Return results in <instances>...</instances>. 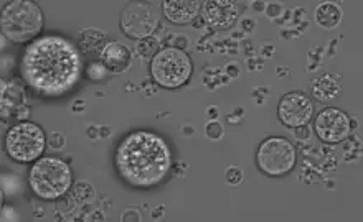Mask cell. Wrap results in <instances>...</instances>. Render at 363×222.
Wrapping results in <instances>:
<instances>
[{
    "instance_id": "6da1fadb",
    "label": "cell",
    "mask_w": 363,
    "mask_h": 222,
    "mask_svg": "<svg viewBox=\"0 0 363 222\" xmlns=\"http://www.w3.org/2000/svg\"><path fill=\"white\" fill-rule=\"evenodd\" d=\"M83 59L77 45L58 35L33 40L25 49L20 71L40 94L58 98L67 94L82 78Z\"/></svg>"
},
{
    "instance_id": "5b68a950",
    "label": "cell",
    "mask_w": 363,
    "mask_h": 222,
    "mask_svg": "<svg viewBox=\"0 0 363 222\" xmlns=\"http://www.w3.org/2000/svg\"><path fill=\"white\" fill-rule=\"evenodd\" d=\"M150 73L159 86L165 89H177L189 83L191 62L184 49L164 48L152 58Z\"/></svg>"
},
{
    "instance_id": "7a4b0ae2",
    "label": "cell",
    "mask_w": 363,
    "mask_h": 222,
    "mask_svg": "<svg viewBox=\"0 0 363 222\" xmlns=\"http://www.w3.org/2000/svg\"><path fill=\"white\" fill-rule=\"evenodd\" d=\"M114 161L124 181L138 188H149L167 178L172 168V153L159 135L138 130L123 139Z\"/></svg>"
},
{
    "instance_id": "e0dca14e",
    "label": "cell",
    "mask_w": 363,
    "mask_h": 222,
    "mask_svg": "<svg viewBox=\"0 0 363 222\" xmlns=\"http://www.w3.org/2000/svg\"><path fill=\"white\" fill-rule=\"evenodd\" d=\"M72 196L78 201V203H88L89 199L94 198L93 185L86 183V181H78V183L73 186Z\"/></svg>"
},
{
    "instance_id": "7402d4cb",
    "label": "cell",
    "mask_w": 363,
    "mask_h": 222,
    "mask_svg": "<svg viewBox=\"0 0 363 222\" xmlns=\"http://www.w3.org/2000/svg\"><path fill=\"white\" fill-rule=\"evenodd\" d=\"M50 147H53L57 150L63 148L65 147V137H63V135L58 134V132L50 135Z\"/></svg>"
},
{
    "instance_id": "ba28073f",
    "label": "cell",
    "mask_w": 363,
    "mask_h": 222,
    "mask_svg": "<svg viewBox=\"0 0 363 222\" xmlns=\"http://www.w3.org/2000/svg\"><path fill=\"white\" fill-rule=\"evenodd\" d=\"M157 28V15L149 4L133 2L121 12V30L134 40H145Z\"/></svg>"
},
{
    "instance_id": "cb8c5ba5",
    "label": "cell",
    "mask_w": 363,
    "mask_h": 222,
    "mask_svg": "<svg viewBox=\"0 0 363 222\" xmlns=\"http://www.w3.org/2000/svg\"><path fill=\"white\" fill-rule=\"evenodd\" d=\"M243 27H245L246 30H253L255 23H253V22H245V23H243Z\"/></svg>"
},
{
    "instance_id": "277c9868",
    "label": "cell",
    "mask_w": 363,
    "mask_h": 222,
    "mask_svg": "<svg viewBox=\"0 0 363 222\" xmlns=\"http://www.w3.org/2000/svg\"><path fill=\"white\" fill-rule=\"evenodd\" d=\"M33 193L42 199H58L72 188V170L63 160L55 156L40 158L28 176Z\"/></svg>"
},
{
    "instance_id": "44dd1931",
    "label": "cell",
    "mask_w": 363,
    "mask_h": 222,
    "mask_svg": "<svg viewBox=\"0 0 363 222\" xmlns=\"http://www.w3.org/2000/svg\"><path fill=\"white\" fill-rule=\"evenodd\" d=\"M206 135H208L210 139H220L221 135H223V127L216 122L206 125Z\"/></svg>"
},
{
    "instance_id": "7c38bea8",
    "label": "cell",
    "mask_w": 363,
    "mask_h": 222,
    "mask_svg": "<svg viewBox=\"0 0 363 222\" xmlns=\"http://www.w3.org/2000/svg\"><path fill=\"white\" fill-rule=\"evenodd\" d=\"M201 2L199 0H164V15L172 23H189L201 12Z\"/></svg>"
},
{
    "instance_id": "d6986e66",
    "label": "cell",
    "mask_w": 363,
    "mask_h": 222,
    "mask_svg": "<svg viewBox=\"0 0 363 222\" xmlns=\"http://www.w3.org/2000/svg\"><path fill=\"white\" fill-rule=\"evenodd\" d=\"M86 74H88L89 79L101 81V79L106 78V74H108V68L104 66L103 62H93V63L88 64Z\"/></svg>"
},
{
    "instance_id": "8992f818",
    "label": "cell",
    "mask_w": 363,
    "mask_h": 222,
    "mask_svg": "<svg viewBox=\"0 0 363 222\" xmlns=\"http://www.w3.org/2000/svg\"><path fill=\"white\" fill-rule=\"evenodd\" d=\"M45 145H47V139H45L43 130L37 124L25 122V120L13 125L5 139L9 156L20 163H30L37 160L43 153Z\"/></svg>"
},
{
    "instance_id": "ac0fdd59",
    "label": "cell",
    "mask_w": 363,
    "mask_h": 222,
    "mask_svg": "<svg viewBox=\"0 0 363 222\" xmlns=\"http://www.w3.org/2000/svg\"><path fill=\"white\" fill-rule=\"evenodd\" d=\"M135 49H138L139 57L143 58H154L155 54H157L159 52V42L157 40L154 38H145V40H140V42L135 45Z\"/></svg>"
},
{
    "instance_id": "9a60e30c",
    "label": "cell",
    "mask_w": 363,
    "mask_h": 222,
    "mask_svg": "<svg viewBox=\"0 0 363 222\" xmlns=\"http://www.w3.org/2000/svg\"><path fill=\"white\" fill-rule=\"evenodd\" d=\"M342 94V86L332 76H322L312 83V95L320 103L335 100Z\"/></svg>"
},
{
    "instance_id": "ffe728a7",
    "label": "cell",
    "mask_w": 363,
    "mask_h": 222,
    "mask_svg": "<svg viewBox=\"0 0 363 222\" xmlns=\"http://www.w3.org/2000/svg\"><path fill=\"white\" fill-rule=\"evenodd\" d=\"M226 181H228L230 185H240L241 181H243V171H241L238 166H231V168L226 170V175H225Z\"/></svg>"
},
{
    "instance_id": "4fadbf2b",
    "label": "cell",
    "mask_w": 363,
    "mask_h": 222,
    "mask_svg": "<svg viewBox=\"0 0 363 222\" xmlns=\"http://www.w3.org/2000/svg\"><path fill=\"white\" fill-rule=\"evenodd\" d=\"M99 58L104 66L108 68V71L114 74L124 73L130 66V59H133L129 48L119 42H109L106 45Z\"/></svg>"
},
{
    "instance_id": "9c48e42d",
    "label": "cell",
    "mask_w": 363,
    "mask_h": 222,
    "mask_svg": "<svg viewBox=\"0 0 363 222\" xmlns=\"http://www.w3.org/2000/svg\"><path fill=\"white\" fill-rule=\"evenodd\" d=\"M277 115L287 127H302V125H307L314 115V103L304 93L284 94L277 105Z\"/></svg>"
},
{
    "instance_id": "52a82bcc",
    "label": "cell",
    "mask_w": 363,
    "mask_h": 222,
    "mask_svg": "<svg viewBox=\"0 0 363 222\" xmlns=\"http://www.w3.org/2000/svg\"><path fill=\"white\" fill-rule=\"evenodd\" d=\"M296 148L287 139L269 137L256 151L259 170L268 176L287 175L296 166Z\"/></svg>"
},
{
    "instance_id": "d4e9b609",
    "label": "cell",
    "mask_w": 363,
    "mask_h": 222,
    "mask_svg": "<svg viewBox=\"0 0 363 222\" xmlns=\"http://www.w3.org/2000/svg\"><path fill=\"white\" fill-rule=\"evenodd\" d=\"M210 115H211V117H216V115H218V112H216V107L210 109Z\"/></svg>"
},
{
    "instance_id": "30bf717a",
    "label": "cell",
    "mask_w": 363,
    "mask_h": 222,
    "mask_svg": "<svg viewBox=\"0 0 363 222\" xmlns=\"http://www.w3.org/2000/svg\"><path fill=\"white\" fill-rule=\"evenodd\" d=\"M350 127L349 115L335 107H327L319 112L314 124L317 137L327 144H339L345 140L350 134Z\"/></svg>"
},
{
    "instance_id": "5bb4252c",
    "label": "cell",
    "mask_w": 363,
    "mask_h": 222,
    "mask_svg": "<svg viewBox=\"0 0 363 222\" xmlns=\"http://www.w3.org/2000/svg\"><path fill=\"white\" fill-rule=\"evenodd\" d=\"M106 45V35L99 30H83L78 40V49L84 57H101Z\"/></svg>"
},
{
    "instance_id": "8fae6325",
    "label": "cell",
    "mask_w": 363,
    "mask_h": 222,
    "mask_svg": "<svg viewBox=\"0 0 363 222\" xmlns=\"http://www.w3.org/2000/svg\"><path fill=\"white\" fill-rule=\"evenodd\" d=\"M240 17V8L228 0H210L201 5V18L215 30H228Z\"/></svg>"
},
{
    "instance_id": "3957f363",
    "label": "cell",
    "mask_w": 363,
    "mask_h": 222,
    "mask_svg": "<svg viewBox=\"0 0 363 222\" xmlns=\"http://www.w3.org/2000/svg\"><path fill=\"white\" fill-rule=\"evenodd\" d=\"M43 28V13L38 4L13 0L2 8V32L15 43L33 40Z\"/></svg>"
},
{
    "instance_id": "2e32d148",
    "label": "cell",
    "mask_w": 363,
    "mask_h": 222,
    "mask_svg": "<svg viewBox=\"0 0 363 222\" xmlns=\"http://www.w3.org/2000/svg\"><path fill=\"white\" fill-rule=\"evenodd\" d=\"M315 20L322 28H335L342 22V10L334 2H324L315 10Z\"/></svg>"
},
{
    "instance_id": "603a6c76",
    "label": "cell",
    "mask_w": 363,
    "mask_h": 222,
    "mask_svg": "<svg viewBox=\"0 0 363 222\" xmlns=\"http://www.w3.org/2000/svg\"><path fill=\"white\" fill-rule=\"evenodd\" d=\"M296 135H297V137H299V140H301V139L304 140V139L309 137V129H307L306 125H302V127H297Z\"/></svg>"
}]
</instances>
